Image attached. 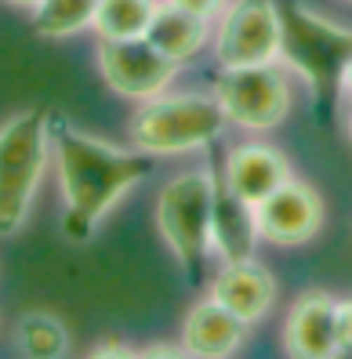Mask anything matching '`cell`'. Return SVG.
I'll return each instance as SVG.
<instances>
[{
	"instance_id": "obj_1",
	"label": "cell",
	"mask_w": 352,
	"mask_h": 359,
	"mask_svg": "<svg viewBox=\"0 0 352 359\" xmlns=\"http://www.w3.org/2000/svg\"><path fill=\"white\" fill-rule=\"evenodd\" d=\"M51 160L66 203L62 229L69 240L95 236L109 210L153 171L149 153L95 138L62 116L51 120Z\"/></svg>"
},
{
	"instance_id": "obj_2",
	"label": "cell",
	"mask_w": 352,
	"mask_h": 359,
	"mask_svg": "<svg viewBox=\"0 0 352 359\" xmlns=\"http://www.w3.org/2000/svg\"><path fill=\"white\" fill-rule=\"evenodd\" d=\"M51 160L48 109H22L0 123V236L22 232Z\"/></svg>"
},
{
	"instance_id": "obj_3",
	"label": "cell",
	"mask_w": 352,
	"mask_h": 359,
	"mask_svg": "<svg viewBox=\"0 0 352 359\" xmlns=\"http://www.w3.org/2000/svg\"><path fill=\"white\" fill-rule=\"evenodd\" d=\"M225 128L229 116L215 95L163 91L138 105V113L131 116V142L149 156H182L211 145L225 135Z\"/></svg>"
},
{
	"instance_id": "obj_4",
	"label": "cell",
	"mask_w": 352,
	"mask_h": 359,
	"mask_svg": "<svg viewBox=\"0 0 352 359\" xmlns=\"http://www.w3.org/2000/svg\"><path fill=\"white\" fill-rule=\"evenodd\" d=\"M218 182L211 171H182L156 196V225L175 262L196 276L211 250V215H215Z\"/></svg>"
},
{
	"instance_id": "obj_5",
	"label": "cell",
	"mask_w": 352,
	"mask_h": 359,
	"mask_svg": "<svg viewBox=\"0 0 352 359\" xmlns=\"http://www.w3.org/2000/svg\"><path fill=\"white\" fill-rule=\"evenodd\" d=\"M222 69L265 66L283 58V15L276 0H229L211 33Z\"/></svg>"
},
{
	"instance_id": "obj_6",
	"label": "cell",
	"mask_w": 352,
	"mask_h": 359,
	"mask_svg": "<svg viewBox=\"0 0 352 359\" xmlns=\"http://www.w3.org/2000/svg\"><path fill=\"white\" fill-rule=\"evenodd\" d=\"M215 98L229 123L243 131H273L291 113V80L276 66H236L215 80Z\"/></svg>"
},
{
	"instance_id": "obj_7",
	"label": "cell",
	"mask_w": 352,
	"mask_h": 359,
	"mask_svg": "<svg viewBox=\"0 0 352 359\" xmlns=\"http://www.w3.org/2000/svg\"><path fill=\"white\" fill-rule=\"evenodd\" d=\"M98 73L128 102H149L171 88L178 76V62H171L163 51H156L146 36L128 40H102L98 44Z\"/></svg>"
},
{
	"instance_id": "obj_8",
	"label": "cell",
	"mask_w": 352,
	"mask_h": 359,
	"mask_svg": "<svg viewBox=\"0 0 352 359\" xmlns=\"http://www.w3.org/2000/svg\"><path fill=\"white\" fill-rule=\"evenodd\" d=\"M255 225H258V240L265 243L302 247L323 225V200L313 185L287 178L276 193H269L262 203H255Z\"/></svg>"
},
{
	"instance_id": "obj_9",
	"label": "cell",
	"mask_w": 352,
	"mask_h": 359,
	"mask_svg": "<svg viewBox=\"0 0 352 359\" xmlns=\"http://www.w3.org/2000/svg\"><path fill=\"white\" fill-rule=\"evenodd\" d=\"M338 302L327 290H305L295 298L283 320V345L302 359H327L338 355V327H334Z\"/></svg>"
},
{
	"instance_id": "obj_10",
	"label": "cell",
	"mask_w": 352,
	"mask_h": 359,
	"mask_svg": "<svg viewBox=\"0 0 352 359\" xmlns=\"http://www.w3.org/2000/svg\"><path fill=\"white\" fill-rule=\"evenodd\" d=\"M211 298L218 305H225L236 320H243L247 327L265 320L269 309L276 305V280L265 265H258L255 258H240V262H225L222 272L211 283Z\"/></svg>"
},
{
	"instance_id": "obj_11",
	"label": "cell",
	"mask_w": 352,
	"mask_h": 359,
	"mask_svg": "<svg viewBox=\"0 0 352 359\" xmlns=\"http://www.w3.org/2000/svg\"><path fill=\"white\" fill-rule=\"evenodd\" d=\"M287 178H291V163L265 142H240L225 156V185L251 207L262 203L269 193H276Z\"/></svg>"
},
{
	"instance_id": "obj_12",
	"label": "cell",
	"mask_w": 352,
	"mask_h": 359,
	"mask_svg": "<svg viewBox=\"0 0 352 359\" xmlns=\"http://www.w3.org/2000/svg\"><path fill=\"white\" fill-rule=\"evenodd\" d=\"M243 337H247V323L236 320L225 305H218L211 294L185 312V323H182L185 355H200V359L233 355L243 345Z\"/></svg>"
},
{
	"instance_id": "obj_13",
	"label": "cell",
	"mask_w": 352,
	"mask_h": 359,
	"mask_svg": "<svg viewBox=\"0 0 352 359\" xmlns=\"http://www.w3.org/2000/svg\"><path fill=\"white\" fill-rule=\"evenodd\" d=\"M255 243H258L255 207L240 200L225 182H218L215 215H211V250H218L222 262H240L255 255Z\"/></svg>"
},
{
	"instance_id": "obj_14",
	"label": "cell",
	"mask_w": 352,
	"mask_h": 359,
	"mask_svg": "<svg viewBox=\"0 0 352 359\" xmlns=\"http://www.w3.org/2000/svg\"><path fill=\"white\" fill-rule=\"evenodd\" d=\"M211 18H200V15H189V11H182V8H175V4H163L156 8V15H153V22H149V29H146V40L156 48V51H163L171 62H189V58H196L200 51H203V44H211Z\"/></svg>"
},
{
	"instance_id": "obj_15",
	"label": "cell",
	"mask_w": 352,
	"mask_h": 359,
	"mask_svg": "<svg viewBox=\"0 0 352 359\" xmlns=\"http://www.w3.org/2000/svg\"><path fill=\"white\" fill-rule=\"evenodd\" d=\"M98 0H40L33 8V29L44 40H69L95 29Z\"/></svg>"
},
{
	"instance_id": "obj_16",
	"label": "cell",
	"mask_w": 352,
	"mask_h": 359,
	"mask_svg": "<svg viewBox=\"0 0 352 359\" xmlns=\"http://www.w3.org/2000/svg\"><path fill=\"white\" fill-rule=\"evenodd\" d=\"M160 0H98L95 15V33L102 40H128V36H146Z\"/></svg>"
},
{
	"instance_id": "obj_17",
	"label": "cell",
	"mask_w": 352,
	"mask_h": 359,
	"mask_svg": "<svg viewBox=\"0 0 352 359\" xmlns=\"http://www.w3.org/2000/svg\"><path fill=\"white\" fill-rule=\"evenodd\" d=\"M18 348L29 359H58L69 352V330L55 312H26L18 320Z\"/></svg>"
},
{
	"instance_id": "obj_18",
	"label": "cell",
	"mask_w": 352,
	"mask_h": 359,
	"mask_svg": "<svg viewBox=\"0 0 352 359\" xmlns=\"http://www.w3.org/2000/svg\"><path fill=\"white\" fill-rule=\"evenodd\" d=\"M334 327H338V355H352V298L338 302Z\"/></svg>"
},
{
	"instance_id": "obj_19",
	"label": "cell",
	"mask_w": 352,
	"mask_h": 359,
	"mask_svg": "<svg viewBox=\"0 0 352 359\" xmlns=\"http://www.w3.org/2000/svg\"><path fill=\"white\" fill-rule=\"evenodd\" d=\"M168 4H175V8H182V11H189V15H200V18H211V22H215L229 0H168Z\"/></svg>"
},
{
	"instance_id": "obj_20",
	"label": "cell",
	"mask_w": 352,
	"mask_h": 359,
	"mask_svg": "<svg viewBox=\"0 0 352 359\" xmlns=\"http://www.w3.org/2000/svg\"><path fill=\"white\" fill-rule=\"evenodd\" d=\"M338 80H341V91L352 98V51L345 55V62H341V73H338Z\"/></svg>"
},
{
	"instance_id": "obj_21",
	"label": "cell",
	"mask_w": 352,
	"mask_h": 359,
	"mask_svg": "<svg viewBox=\"0 0 352 359\" xmlns=\"http://www.w3.org/2000/svg\"><path fill=\"white\" fill-rule=\"evenodd\" d=\"M131 348H123V345H98L95 355H128Z\"/></svg>"
},
{
	"instance_id": "obj_22",
	"label": "cell",
	"mask_w": 352,
	"mask_h": 359,
	"mask_svg": "<svg viewBox=\"0 0 352 359\" xmlns=\"http://www.w3.org/2000/svg\"><path fill=\"white\" fill-rule=\"evenodd\" d=\"M4 4H11V8H26V11H33L40 0H4Z\"/></svg>"
},
{
	"instance_id": "obj_23",
	"label": "cell",
	"mask_w": 352,
	"mask_h": 359,
	"mask_svg": "<svg viewBox=\"0 0 352 359\" xmlns=\"http://www.w3.org/2000/svg\"><path fill=\"white\" fill-rule=\"evenodd\" d=\"M345 135H348V142H352V109H348V116H345Z\"/></svg>"
}]
</instances>
